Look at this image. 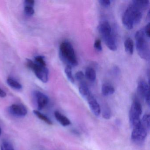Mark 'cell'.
<instances>
[{"mask_svg": "<svg viewBox=\"0 0 150 150\" xmlns=\"http://www.w3.org/2000/svg\"><path fill=\"white\" fill-rule=\"evenodd\" d=\"M147 38L144 32V29L138 30L135 34L136 49L138 54L142 59L149 60L150 47Z\"/></svg>", "mask_w": 150, "mask_h": 150, "instance_id": "obj_4", "label": "cell"}, {"mask_svg": "<svg viewBox=\"0 0 150 150\" xmlns=\"http://www.w3.org/2000/svg\"><path fill=\"white\" fill-rule=\"evenodd\" d=\"M6 93L1 88H0V97L1 98H4L6 96Z\"/></svg>", "mask_w": 150, "mask_h": 150, "instance_id": "obj_31", "label": "cell"}, {"mask_svg": "<svg viewBox=\"0 0 150 150\" xmlns=\"http://www.w3.org/2000/svg\"><path fill=\"white\" fill-rule=\"evenodd\" d=\"M137 93L139 96L145 100L148 106L150 105V94L149 86L144 80L139 81L137 85Z\"/></svg>", "mask_w": 150, "mask_h": 150, "instance_id": "obj_7", "label": "cell"}, {"mask_svg": "<svg viewBox=\"0 0 150 150\" xmlns=\"http://www.w3.org/2000/svg\"><path fill=\"white\" fill-rule=\"evenodd\" d=\"M150 117L145 114L138 123L132 127L131 139L135 144L140 145L145 140L150 129Z\"/></svg>", "mask_w": 150, "mask_h": 150, "instance_id": "obj_1", "label": "cell"}, {"mask_svg": "<svg viewBox=\"0 0 150 150\" xmlns=\"http://www.w3.org/2000/svg\"><path fill=\"white\" fill-rule=\"evenodd\" d=\"M98 30L103 39L112 34L111 26L107 21H103L101 23L98 27Z\"/></svg>", "mask_w": 150, "mask_h": 150, "instance_id": "obj_11", "label": "cell"}, {"mask_svg": "<svg viewBox=\"0 0 150 150\" xmlns=\"http://www.w3.org/2000/svg\"><path fill=\"white\" fill-rule=\"evenodd\" d=\"M144 30L146 36L147 38H149L150 36V24L149 23L146 25Z\"/></svg>", "mask_w": 150, "mask_h": 150, "instance_id": "obj_28", "label": "cell"}, {"mask_svg": "<svg viewBox=\"0 0 150 150\" xmlns=\"http://www.w3.org/2000/svg\"><path fill=\"white\" fill-rule=\"evenodd\" d=\"M34 62L38 65L46 67V62L44 58L42 56H39L36 57Z\"/></svg>", "mask_w": 150, "mask_h": 150, "instance_id": "obj_23", "label": "cell"}, {"mask_svg": "<svg viewBox=\"0 0 150 150\" xmlns=\"http://www.w3.org/2000/svg\"><path fill=\"white\" fill-rule=\"evenodd\" d=\"M107 47L112 51H115L117 50V45L115 38L113 35H111L107 38L103 39Z\"/></svg>", "mask_w": 150, "mask_h": 150, "instance_id": "obj_12", "label": "cell"}, {"mask_svg": "<svg viewBox=\"0 0 150 150\" xmlns=\"http://www.w3.org/2000/svg\"><path fill=\"white\" fill-rule=\"evenodd\" d=\"M59 57L67 66L72 67L77 66L79 64L73 46L68 41H64L60 44Z\"/></svg>", "mask_w": 150, "mask_h": 150, "instance_id": "obj_3", "label": "cell"}, {"mask_svg": "<svg viewBox=\"0 0 150 150\" xmlns=\"http://www.w3.org/2000/svg\"><path fill=\"white\" fill-rule=\"evenodd\" d=\"M1 133H2V130H1V128L0 127V136L1 135Z\"/></svg>", "mask_w": 150, "mask_h": 150, "instance_id": "obj_32", "label": "cell"}, {"mask_svg": "<svg viewBox=\"0 0 150 150\" xmlns=\"http://www.w3.org/2000/svg\"><path fill=\"white\" fill-rule=\"evenodd\" d=\"M27 64L28 67L35 72L36 76L42 82L46 83L49 80V70L46 67L41 66L36 64L34 61L28 59Z\"/></svg>", "mask_w": 150, "mask_h": 150, "instance_id": "obj_5", "label": "cell"}, {"mask_svg": "<svg viewBox=\"0 0 150 150\" xmlns=\"http://www.w3.org/2000/svg\"><path fill=\"white\" fill-rule=\"evenodd\" d=\"M124 47L125 51L128 54L132 55L134 51V44L132 39L128 38L125 40L124 42Z\"/></svg>", "mask_w": 150, "mask_h": 150, "instance_id": "obj_17", "label": "cell"}, {"mask_svg": "<svg viewBox=\"0 0 150 150\" xmlns=\"http://www.w3.org/2000/svg\"><path fill=\"white\" fill-rule=\"evenodd\" d=\"M33 112H34L35 115H36L38 118H40V119L42 120L46 123L50 125H51L52 124V122L51 121L50 119L47 116L41 113L39 110H33Z\"/></svg>", "mask_w": 150, "mask_h": 150, "instance_id": "obj_20", "label": "cell"}, {"mask_svg": "<svg viewBox=\"0 0 150 150\" xmlns=\"http://www.w3.org/2000/svg\"><path fill=\"white\" fill-rule=\"evenodd\" d=\"M9 111L13 115L17 117H23L28 114V110L24 105L13 104L10 106Z\"/></svg>", "mask_w": 150, "mask_h": 150, "instance_id": "obj_8", "label": "cell"}, {"mask_svg": "<svg viewBox=\"0 0 150 150\" xmlns=\"http://www.w3.org/2000/svg\"><path fill=\"white\" fill-rule=\"evenodd\" d=\"M35 1L34 0H26L24 2V6L33 7L35 6Z\"/></svg>", "mask_w": 150, "mask_h": 150, "instance_id": "obj_30", "label": "cell"}, {"mask_svg": "<svg viewBox=\"0 0 150 150\" xmlns=\"http://www.w3.org/2000/svg\"><path fill=\"white\" fill-rule=\"evenodd\" d=\"M34 95L37 103L38 108L39 110L43 109L49 103V98L46 95L40 91H35Z\"/></svg>", "mask_w": 150, "mask_h": 150, "instance_id": "obj_9", "label": "cell"}, {"mask_svg": "<svg viewBox=\"0 0 150 150\" xmlns=\"http://www.w3.org/2000/svg\"><path fill=\"white\" fill-rule=\"evenodd\" d=\"M65 73L68 79V80L71 82V83H74V78L72 73V67L69 66H67L65 69Z\"/></svg>", "mask_w": 150, "mask_h": 150, "instance_id": "obj_21", "label": "cell"}, {"mask_svg": "<svg viewBox=\"0 0 150 150\" xmlns=\"http://www.w3.org/2000/svg\"><path fill=\"white\" fill-rule=\"evenodd\" d=\"M103 116L106 119H109L110 118L111 116L110 111L108 109L104 110L103 113Z\"/></svg>", "mask_w": 150, "mask_h": 150, "instance_id": "obj_29", "label": "cell"}, {"mask_svg": "<svg viewBox=\"0 0 150 150\" xmlns=\"http://www.w3.org/2000/svg\"><path fill=\"white\" fill-rule=\"evenodd\" d=\"M85 76L89 81H94L96 79V72L92 67H87L85 71Z\"/></svg>", "mask_w": 150, "mask_h": 150, "instance_id": "obj_16", "label": "cell"}, {"mask_svg": "<svg viewBox=\"0 0 150 150\" xmlns=\"http://www.w3.org/2000/svg\"><path fill=\"white\" fill-rule=\"evenodd\" d=\"M143 11L133 3L126 8L122 17V22L125 28L130 30L135 25L140 23L142 20Z\"/></svg>", "mask_w": 150, "mask_h": 150, "instance_id": "obj_2", "label": "cell"}, {"mask_svg": "<svg viewBox=\"0 0 150 150\" xmlns=\"http://www.w3.org/2000/svg\"><path fill=\"white\" fill-rule=\"evenodd\" d=\"M86 99L92 112L96 116L100 115L101 112L100 107L94 96L91 93Z\"/></svg>", "mask_w": 150, "mask_h": 150, "instance_id": "obj_10", "label": "cell"}, {"mask_svg": "<svg viewBox=\"0 0 150 150\" xmlns=\"http://www.w3.org/2000/svg\"><path fill=\"white\" fill-rule=\"evenodd\" d=\"M75 76L77 80L81 82L83 81V80H84L85 74L81 71H79L76 73Z\"/></svg>", "mask_w": 150, "mask_h": 150, "instance_id": "obj_25", "label": "cell"}, {"mask_svg": "<svg viewBox=\"0 0 150 150\" xmlns=\"http://www.w3.org/2000/svg\"><path fill=\"white\" fill-rule=\"evenodd\" d=\"M54 115L57 121L63 126H68L71 124L70 120L67 117L59 111H55L54 113Z\"/></svg>", "mask_w": 150, "mask_h": 150, "instance_id": "obj_13", "label": "cell"}, {"mask_svg": "<svg viewBox=\"0 0 150 150\" xmlns=\"http://www.w3.org/2000/svg\"><path fill=\"white\" fill-rule=\"evenodd\" d=\"M7 83L13 89L19 90L22 88V86L21 84L12 78H8L7 80Z\"/></svg>", "mask_w": 150, "mask_h": 150, "instance_id": "obj_19", "label": "cell"}, {"mask_svg": "<svg viewBox=\"0 0 150 150\" xmlns=\"http://www.w3.org/2000/svg\"><path fill=\"white\" fill-rule=\"evenodd\" d=\"M94 47L96 50L98 52H101L102 51V46L101 42L99 39L96 40L94 44Z\"/></svg>", "mask_w": 150, "mask_h": 150, "instance_id": "obj_26", "label": "cell"}, {"mask_svg": "<svg viewBox=\"0 0 150 150\" xmlns=\"http://www.w3.org/2000/svg\"><path fill=\"white\" fill-rule=\"evenodd\" d=\"M98 2L101 6L105 8H108L110 5V1L109 0H100Z\"/></svg>", "mask_w": 150, "mask_h": 150, "instance_id": "obj_27", "label": "cell"}, {"mask_svg": "<svg viewBox=\"0 0 150 150\" xmlns=\"http://www.w3.org/2000/svg\"><path fill=\"white\" fill-rule=\"evenodd\" d=\"M24 11L25 14L28 16H32L35 13V9L33 7L24 6Z\"/></svg>", "mask_w": 150, "mask_h": 150, "instance_id": "obj_24", "label": "cell"}, {"mask_svg": "<svg viewBox=\"0 0 150 150\" xmlns=\"http://www.w3.org/2000/svg\"><path fill=\"white\" fill-rule=\"evenodd\" d=\"M115 92V88L110 84L105 83L102 86V93L104 96L111 95Z\"/></svg>", "mask_w": 150, "mask_h": 150, "instance_id": "obj_15", "label": "cell"}, {"mask_svg": "<svg viewBox=\"0 0 150 150\" xmlns=\"http://www.w3.org/2000/svg\"><path fill=\"white\" fill-rule=\"evenodd\" d=\"M79 91L82 97L86 99L91 93L88 86L84 81H82L80 83Z\"/></svg>", "mask_w": 150, "mask_h": 150, "instance_id": "obj_14", "label": "cell"}, {"mask_svg": "<svg viewBox=\"0 0 150 150\" xmlns=\"http://www.w3.org/2000/svg\"><path fill=\"white\" fill-rule=\"evenodd\" d=\"M1 150H14V149L11 143L7 140H4L1 145Z\"/></svg>", "mask_w": 150, "mask_h": 150, "instance_id": "obj_22", "label": "cell"}, {"mask_svg": "<svg viewBox=\"0 0 150 150\" xmlns=\"http://www.w3.org/2000/svg\"><path fill=\"white\" fill-rule=\"evenodd\" d=\"M132 3L142 11L146 10L149 5L148 1H133Z\"/></svg>", "mask_w": 150, "mask_h": 150, "instance_id": "obj_18", "label": "cell"}, {"mask_svg": "<svg viewBox=\"0 0 150 150\" xmlns=\"http://www.w3.org/2000/svg\"><path fill=\"white\" fill-rule=\"evenodd\" d=\"M142 113L141 104L137 100H134L132 104L129 114L130 123L132 127L139 122Z\"/></svg>", "mask_w": 150, "mask_h": 150, "instance_id": "obj_6", "label": "cell"}]
</instances>
